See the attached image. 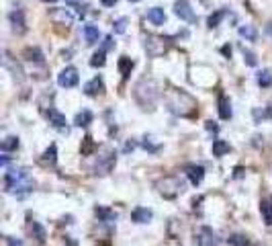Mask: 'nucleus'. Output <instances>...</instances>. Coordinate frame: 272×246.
<instances>
[{
  "mask_svg": "<svg viewBox=\"0 0 272 246\" xmlns=\"http://www.w3.org/2000/svg\"><path fill=\"white\" fill-rule=\"evenodd\" d=\"M166 101V107L170 113L178 115V117H192L199 109H197V101L184 90H178V88H170L164 96Z\"/></svg>",
  "mask_w": 272,
  "mask_h": 246,
  "instance_id": "nucleus-1",
  "label": "nucleus"
},
{
  "mask_svg": "<svg viewBox=\"0 0 272 246\" xmlns=\"http://www.w3.org/2000/svg\"><path fill=\"white\" fill-rule=\"evenodd\" d=\"M133 96L141 109L153 111V107L158 103V96H160V88L151 78H141L133 88Z\"/></svg>",
  "mask_w": 272,
  "mask_h": 246,
  "instance_id": "nucleus-2",
  "label": "nucleus"
},
{
  "mask_svg": "<svg viewBox=\"0 0 272 246\" xmlns=\"http://www.w3.org/2000/svg\"><path fill=\"white\" fill-rule=\"evenodd\" d=\"M35 187L33 179L25 168L19 170H9L5 174V191L7 193H19V191H31Z\"/></svg>",
  "mask_w": 272,
  "mask_h": 246,
  "instance_id": "nucleus-3",
  "label": "nucleus"
},
{
  "mask_svg": "<svg viewBox=\"0 0 272 246\" xmlns=\"http://www.w3.org/2000/svg\"><path fill=\"white\" fill-rule=\"evenodd\" d=\"M156 189L162 197H166V199H174V197L182 195L186 191V183L180 179V177H164L156 183Z\"/></svg>",
  "mask_w": 272,
  "mask_h": 246,
  "instance_id": "nucleus-4",
  "label": "nucleus"
},
{
  "mask_svg": "<svg viewBox=\"0 0 272 246\" xmlns=\"http://www.w3.org/2000/svg\"><path fill=\"white\" fill-rule=\"evenodd\" d=\"M117 164V152L111 150V148H104V150L98 154V160H96V166H94V174L98 177H104L108 174Z\"/></svg>",
  "mask_w": 272,
  "mask_h": 246,
  "instance_id": "nucleus-5",
  "label": "nucleus"
},
{
  "mask_svg": "<svg viewBox=\"0 0 272 246\" xmlns=\"http://www.w3.org/2000/svg\"><path fill=\"white\" fill-rule=\"evenodd\" d=\"M78 80H80V76H78V70L74 66H68L58 74V84L64 88H74L78 84Z\"/></svg>",
  "mask_w": 272,
  "mask_h": 246,
  "instance_id": "nucleus-6",
  "label": "nucleus"
},
{
  "mask_svg": "<svg viewBox=\"0 0 272 246\" xmlns=\"http://www.w3.org/2000/svg\"><path fill=\"white\" fill-rule=\"evenodd\" d=\"M197 244H199V246H219V244H221V238L217 236L211 228L203 226V228L199 230V234H197Z\"/></svg>",
  "mask_w": 272,
  "mask_h": 246,
  "instance_id": "nucleus-7",
  "label": "nucleus"
},
{
  "mask_svg": "<svg viewBox=\"0 0 272 246\" xmlns=\"http://www.w3.org/2000/svg\"><path fill=\"white\" fill-rule=\"evenodd\" d=\"M164 49H166V43L162 37H156V35H147L145 37V52L151 56V58H158L164 54Z\"/></svg>",
  "mask_w": 272,
  "mask_h": 246,
  "instance_id": "nucleus-8",
  "label": "nucleus"
},
{
  "mask_svg": "<svg viewBox=\"0 0 272 246\" xmlns=\"http://www.w3.org/2000/svg\"><path fill=\"white\" fill-rule=\"evenodd\" d=\"M174 13H176V17H180L182 21H188V23H195V21H197V17H195V13H192V9H190L188 0H176V3H174Z\"/></svg>",
  "mask_w": 272,
  "mask_h": 246,
  "instance_id": "nucleus-9",
  "label": "nucleus"
},
{
  "mask_svg": "<svg viewBox=\"0 0 272 246\" xmlns=\"http://www.w3.org/2000/svg\"><path fill=\"white\" fill-rule=\"evenodd\" d=\"M184 170H186L188 181H190L195 187L203 183V179H205V166H201V164H186Z\"/></svg>",
  "mask_w": 272,
  "mask_h": 246,
  "instance_id": "nucleus-10",
  "label": "nucleus"
},
{
  "mask_svg": "<svg viewBox=\"0 0 272 246\" xmlns=\"http://www.w3.org/2000/svg\"><path fill=\"white\" fill-rule=\"evenodd\" d=\"M84 92H86L88 96H98V94H102V92H104V82H102V78H100V76H94L92 80H88V82L84 84Z\"/></svg>",
  "mask_w": 272,
  "mask_h": 246,
  "instance_id": "nucleus-11",
  "label": "nucleus"
},
{
  "mask_svg": "<svg viewBox=\"0 0 272 246\" xmlns=\"http://www.w3.org/2000/svg\"><path fill=\"white\" fill-rule=\"evenodd\" d=\"M45 113H47V119H49V123H51L53 127H56V129H62V131L66 129V123H68V121H66V117H64V115H62L58 109L49 107Z\"/></svg>",
  "mask_w": 272,
  "mask_h": 246,
  "instance_id": "nucleus-12",
  "label": "nucleus"
},
{
  "mask_svg": "<svg viewBox=\"0 0 272 246\" xmlns=\"http://www.w3.org/2000/svg\"><path fill=\"white\" fill-rule=\"evenodd\" d=\"M11 25H13V31H15V33H19V35H23V33L27 31L25 15H23V11H21V9H17V11H13V13H11Z\"/></svg>",
  "mask_w": 272,
  "mask_h": 246,
  "instance_id": "nucleus-13",
  "label": "nucleus"
},
{
  "mask_svg": "<svg viewBox=\"0 0 272 246\" xmlns=\"http://www.w3.org/2000/svg\"><path fill=\"white\" fill-rule=\"evenodd\" d=\"M151 218H153V212L147 207H135L131 212V220L135 224H147V222H151Z\"/></svg>",
  "mask_w": 272,
  "mask_h": 246,
  "instance_id": "nucleus-14",
  "label": "nucleus"
},
{
  "mask_svg": "<svg viewBox=\"0 0 272 246\" xmlns=\"http://www.w3.org/2000/svg\"><path fill=\"white\" fill-rule=\"evenodd\" d=\"M217 105H219V117L223 121L231 119V103H229V98L225 94H219V98H217Z\"/></svg>",
  "mask_w": 272,
  "mask_h": 246,
  "instance_id": "nucleus-15",
  "label": "nucleus"
},
{
  "mask_svg": "<svg viewBox=\"0 0 272 246\" xmlns=\"http://www.w3.org/2000/svg\"><path fill=\"white\" fill-rule=\"evenodd\" d=\"M51 19L56 21L58 25H64L66 29H68V27L72 25V21H74V19H72V15H70L66 9H56V11L51 13Z\"/></svg>",
  "mask_w": 272,
  "mask_h": 246,
  "instance_id": "nucleus-16",
  "label": "nucleus"
},
{
  "mask_svg": "<svg viewBox=\"0 0 272 246\" xmlns=\"http://www.w3.org/2000/svg\"><path fill=\"white\" fill-rule=\"evenodd\" d=\"M56 160H58V148H56V144H51L41 156V164L43 166H56Z\"/></svg>",
  "mask_w": 272,
  "mask_h": 246,
  "instance_id": "nucleus-17",
  "label": "nucleus"
},
{
  "mask_svg": "<svg viewBox=\"0 0 272 246\" xmlns=\"http://www.w3.org/2000/svg\"><path fill=\"white\" fill-rule=\"evenodd\" d=\"M23 58H25L27 62H33V64H43V62H45L39 47H27L25 52H23Z\"/></svg>",
  "mask_w": 272,
  "mask_h": 246,
  "instance_id": "nucleus-18",
  "label": "nucleus"
},
{
  "mask_svg": "<svg viewBox=\"0 0 272 246\" xmlns=\"http://www.w3.org/2000/svg\"><path fill=\"white\" fill-rule=\"evenodd\" d=\"M94 214H96V218L100 220V222H104V224H113L115 220H117V214L113 212V209H108V207H96L94 209Z\"/></svg>",
  "mask_w": 272,
  "mask_h": 246,
  "instance_id": "nucleus-19",
  "label": "nucleus"
},
{
  "mask_svg": "<svg viewBox=\"0 0 272 246\" xmlns=\"http://www.w3.org/2000/svg\"><path fill=\"white\" fill-rule=\"evenodd\" d=\"M227 152H231V146H229L225 139H213V156L221 158V156H225Z\"/></svg>",
  "mask_w": 272,
  "mask_h": 246,
  "instance_id": "nucleus-20",
  "label": "nucleus"
},
{
  "mask_svg": "<svg viewBox=\"0 0 272 246\" xmlns=\"http://www.w3.org/2000/svg\"><path fill=\"white\" fill-rule=\"evenodd\" d=\"M147 19H149L153 25H164V23H166V13H164V9L153 7V9L147 13Z\"/></svg>",
  "mask_w": 272,
  "mask_h": 246,
  "instance_id": "nucleus-21",
  "label": "nucleus"
},
{
  "mask_svg": "<svg viewBox=\"0 0 272 246\" xmlns=\"http://www.w3.org/2000/svg\"><path fill=\"white\" fill-rule=\"evenodd\" d=\"M98 37H100L98 27H94V25H84V39H86L88 45H94V43L98 41Z\"/></svg>",
  "mask_w": 272,
  "mask_h": 246,
  "instance_id": "nucleus-22",
  "label": "nucleus"
},
{
  "mask_svg": "<svg viewBox=\"0 0 272 246\" xmlns=\"http://www.w3.org/2000/svg\"><path fill=\"white\" fill-rule=\"evenodd\" d=\"M29 232L33 234V238H35L37 242H45V238H47L45 228H43L39 222H31V224H29Z\"/></svg>",
  "mask_w": 272,
  "mask_h": 246,
  "instance_id": "nucleus-23",
  "label": "nucleus"
},
{
  "mask_svg": "<svg viewBox=\"0 0 272 246\" xmlns=\"http://www.w3.org/2000/svg\"><path fill=\"white\" fill-rule=\"evenodd\" d=\"M260 214L264 218V224L266 226H272V203L268 199H262L260 201Z\"/></svg>",
  "mask_w": 272,
  "mask_h": 246,
  "instance_id": "nucleus-24",
  "label": "nucleus"
},
{
  "mask_svg": "<svg viewBox=\"0 0 272 246\" xmlns=\"http://www.w3.org/2000/svg\"><path fill=\"white\" fill-rule=\"evenodd\" d=\"M133 66H135V62H133L131 58L123 56V58L119 60V72H121V76H123V78H129V74H131Z\"/></svg>",
  "mask_w": 272,
  "mask_h": 246,
  "instance_id": "nucleus-25",
  "label": "nucleus"
},
{
  "mask_svg": "<svg viewBox=\"0 0 272 246\" xmlns=\"http://www.w3.org/2000/svg\"><path fill=\"white\" fill-rule=\"evenodd\" d=\"M94 150H96V144H94L92 135H84L82 146H80V152H82V156H90Z\"/></svg>",
  "mask_w": 272,
  "mask_h": 246,
  "instance_id": "nucleus-26",
  "label": "nucleus"
},
{
  "mask_svg": "<svg viewBox=\"0 0 272 246\" xmlns=\"http://www.w3.org/2000/svg\"><path fill=\"white\" fill-rule=\"evenodd\" d=\"M92 113L88 111V109H84V111H80L78 115H76V119H74V125H78V127H86V125H90L92 123Z\"/></svg>",
  "mask_w": 272,
  "mask_h": 246,
  "instance_id": "nucleus-27",
  "label": "nucleus"
},
{
  "mask_svg": "<svg viewBox=\"0 0 272 246\" xmlns=\"http://www.w3.org/2000/svg\"><path fill=\"white\" fill-rule=\"evenodd\" d=\"M19 137L17 135H9L5 142H3V152H13V150H17L19 148Z\"/></svg>",
  "mask_w": 272,
  "mask_h": 246,
  "instance_id": "nucleus-28",
  "label": "nucleus"
},
{
  "mask_svg": "<svg viewBox=\"0 0 272 246\" xmlns=\"http://www.w3.org/2000/svg\"><path fill=\"white\" fill-rule=\"evenodd\" d=\"M104 54H106V49H98V52L92 56V60H90V66H94V68H102L104 62H106Z\"/></svg>",
  "mask_w": 272,
  "mask_h": 246,
  "instance_id": "nucleus-29",
  "label": "nucleus"
},
{
  "mask_svg": "<svg viewBox=\"0 0 272 246\" xmlns=\"http://www.w3.org/2000/svg\"><path fill=\"white\" fill-rule=\"evenodd\" d=\"M240 35H242L244 39H248V41H256V37H258L256 29H254L252 25H244V27H240Z\"/></svg>",
  "mask_w": 272,
  "mask_h": 246,
  "instance_id": "nucleus-30",
  "label": "nucleus"
},
{
  "mask_svg": "<svg viewBox=\"0 0 272 246\" xmlns=\"http://www.w3.org/2000/svg\"><path fill=\"white\" fill-rule=\"evenodd\" d=\"M258 84H260L262 88H270V86H272V74H270V70H262V72L258 74Z\"/></svg>",
  "mask_w": 272,
  "mask_h": 246,
  "instance_id": "nucleus-31",
  "label": "nucleus"
},
{
  "mask_svg": "<svg viewBox=\"0 0 272 246\" xmlns=\"http://www.w3.org/2000/svg\"><path fill=\"white\" fill-rule=\"evenodd\" d=\"M227 242H229L231 246H248V244H250V240H248L244 234H234V236L227 238Z\"/></svg>",
  "mask_w": 272,
  "mask_h": 246,
  "instance_id": "nucleus-32",
  "label": "nucleus"
},
{
  "mask_svg": "<svg viewBox=\"0 0 272 246\" xmlns=\"http://www.w3.org/2000/svg\"><path fill=\"white\" fill-rule=\"evenodd\" d=\"M5 66H9V68L15 72V76H17V78H23V70L19 68V64H17V66L13 64V60H11V56H9V54H5Z\"/></svg>",
  "mask_w": 272,
  "mask_h": 246,
  "instance_id": "nucleus-33",
  "label": "nucleus"
},
{
  "mask_svg": "<svg viewBox=\"0 0 272 246\" xmlns=\"http://www.w3.org/2000/svg\"><path fill=\"white\" fill-rule=\"evenodd\" d=\"M223 17H225V13H223V11H217V13H213V15L209 17V27H211V29H215L217 25L221 23V19H223Z\"/></svg>",
  "mask_w": 272,
  "mask_h": 246,
  "instance_id": "nucleus-34",
  "label": "nucleus"
},
{
  "mask_svg": "<svg viewBox=\"0 0 272 246\" xmlns=\"http://www.w3.org/2000/svg\"><path fill=\"white\" fill-rule=\"evenodd\" d=\"M113 29H115V33H117V35H121V33H125V29H127V19L123 17V19H119V21H115V23H113Z\"/></svg>",
  "mask_w": 272,
  "mask_h": 246,
  "instance_id": "nucleus-35",
  "label": "nucleus"
},
{
  "mask_svg": "<svg viewBox=\"0 0 272 246\" xmlns=\"http://www.w3.org/2000/svg\"><path fill=\"white\" fill-rule=\"evenodd\" d=\"M242 54H244V60H246V64H248V66H256V64H258L256 56H254L252 52H248V49H246V47L242 49Z\"/></svg>",
  "mask_w": 272,
  "mask_h": 246,
  "instance_id": "nucleus-36",
  "label": "nucleus"
},
{
  "mask_svg": "<svg viewBox=\"0 0 272 246\" xmlns=\"http://www.w3.org/2000/svg\"><path fill=\"white\" fill-rule=\"evenodd\" d=\"M143 139H145V142H143V148H145V150H149V152H153V154L160 152V146H153V144L149 142V137H143Z\"/></svg>",
  "mask_w": 272,
  "mask_h": 246,
  "instance_id": "nucleus-37",
  "label": "nucleus"
},
{
  "mask_svg": "<svg viewBox=\"0 0 272 246\" xmlns=\"http://www.w3.org/2000/svg\"><path fill=\"white\" fill-rule=\"evenodd\" d=\"M5 240H7V244H9V246H23V242H21V240H17V238H13V236H5Z\"/></svg>",
  "mask_w": 272,
  "mask_h": 246,
  "instance_id": "nucleus-38",
  "label": "nucleus"
},
{
  "mask_svg": "<svg viewBox=\"0 0 272 246\" xmlns=\"http://www.w3.org/2000/svg\"><path fill=\"white\" fill-rule=\"evenodd\" d=\"M205 127H207L209 131H215V133H217V131H219V125H217L215 121H207V123H205Z\"/></svg>",
  "mask_w": 272,
  "mask_h": 246,
  "instance_id": "nucleus-39",
  "label": "nucleus"
},
{
  "mask_svg": "<svg viewBox=\"0 0 272 246\" xmlns=\"http://www.w3.org/2000/svg\"><path fill=\"white\" fill-rule=\"evenodd\" d=\"M117 3H119V0H100V5H102V7H115Z\"/></svg>",
  "mask_w": 272,
  "mask_h": 246,
  "instance_id": "nucleus-40",
  "label": "nucleus"
},
{
  "mask_svg": "<svg viewBox=\"0 0 272 246\" xmlns=\"http://www.w3.org/2000/svg\"><path fill=\"white\" fill-rule=\"evenodd\" d=\"M113 43H115V41H113L111 37H106V39H104V45H102V49H111V47H113Z\"/></svg>",
  "mask_w": 272,
  "mask_h": 246,
  "instance_id": "nucleus-41",
  "label": "nucleus"
},
{
  "mask_svg": "<svg viewBox=\"0 0 272 246\" xmlns=\"http://www.w3.org/2000/svg\"><path fill=\"white\" fill-rule=\"evenodd\" d=\"M234 177H236V179H242V177H244V168H242V166H238V168L234 170Z\"/></svg>",
  "mask_w": 272,
  "mask_h": 246,
  "instance_id": "nucleus-42",
  "label": "nucleus"
},
{
  "mask_svg": "<svg viewBox=\"0 0 272 246\" xmlns=\"http://www.w3.org/2000/svg\"><path fill=\"white\" fill-rule=\"evenodd\" d=\"M133 148H135V142H127V144H125V152H131Z\"/></svg>",
  "mask_w": 272,
  "mask_h": 246,
  "instance_id": "nucleus-43",
  "label": "nucleus"
},
{
  "mask_svg": "<svg viewBox=\"0 0 272 246\" xmlns=\"http://www.w3.org/2000/svg\"><path fill=\"white\" fill-rule=\"evenodd\" d=\"M221 52H223V54H225L227 58H231V47H229V45H225V47L221 49Z\"/></svg>",
  "mask_w": 272,
  "mask_h": 246,
  "instance_id": "nucleus-44",
  "label": "nucleus"
},
{
  "mask_svg": "<svg viewBox=\"0 0 272 246\" xmlns=\"http://www.w3.org/2000/svg\"><path fill=\"white\" fill-rule=\"evenodd\" d=\"M82 3V0H66V5H70V7H78Z\"/></svg>",
  "mask_w": 272,
  "mask_h": 246,
  "instance_id": "nucleus-45",
  "label": "nucleus"
},
{
  "mask_svg": "<svg viewBox=\"0 0 272 246\" xmlns=\"http://www.w3.org/2000/svg\"><path fill=\"white\" fill-rule=\"evenodd\" d=\"M260 139H264L262 135H254V146H260Z\"/></svg>",
  "mask_w": 272,
  "mask_h": 246,
  "instance_id": "nucleus-46",
  "label": "nucleus"
},
{
  "mask_svg": "<svg viewBox=\"0 0 272 246\" xmlns=\"http://www.w3.org/2000/svg\"><path fill=\"white\" fill-rule=\"evenodd\" d=\"M266 33L272 37V23H268V25H266Z\"/></svg>",
  "mask_w": 272,
  "mask_h": 246,
  "instance_id": "nucleus-47",
  "label": "nucleus"
},
{
  "mask_svg": "<svg viewBox=\"0 0 272 246\" xmlns=\"http://www.w3.org/2000/svg\"><path fill=\"white\" fill-rule=\"evenodd\" d=\"M266 115H268V117H272V105H268V107H266Z\"/></svg>",
  "mask_w": 272,
  "mask_h": 246,
  "instance_id": "nucleus-48",
  "label": "nucleus"
},
{
  "mask_svg": "<svg viewBox=\"0 0 272 246\" xmlns=\"http://www.w3.org/2000/svg\"><path fill=\"white\" fill-rule=\"evenodd\" d=\"M3 166H9V156H3Z\"/></svg>",
  "mask_w": 272,
  "mask_h": 246,
  "instance_id": "nucleus-49",
  "label": "nucleus"
},
{
  "mask_svg": "<svg viewBox=\"0 0 272 246\" xmlns=\"http://www.w3.org/2000/svg\"><path fill=\"white\" fill-rule=\"evenodd\" d=\"M66 242H68V246H76V242H72V240H70L68 236H66Z\"/></svg>",
  "mask_w": 272,
  "mask_h": 246,
  "instance_id": "nucleus-50",
  "label": "nucleus"
},
{
  "mask_svg": "<svg viewBox=\"0 0 272 246\" xmlns=\"http://www.w3.org/2000/svg\"><path fill=\"white\" fill-rule=\"evenodd\" d=\"M43 3H58V0H43Z\"/></svg>",
  "mask_w": 272,
  "mask_h": 246,
  "instance_id": "nucleus-51",
  "label": "nucleus"
},
{
  "mask_svg": "<svg viewBox=\"0 0 272 246\" xmlns=\"http://www.w3.org/2000/svg\"><path fill=\"white\" fill-rule=\"evenodd\" d=\"M129 3H139V0H129Z\"/></svg>",
  "mask_w": 272,
  "mask_h": 246,
  "instance_id": "nucleus-52",
  "label": "nucleus"
}]
</instances>
